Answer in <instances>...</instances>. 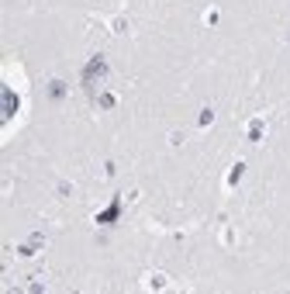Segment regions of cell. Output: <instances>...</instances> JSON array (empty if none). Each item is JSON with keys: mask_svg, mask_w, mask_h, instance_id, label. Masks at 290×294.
I'll use <instances>...</instances> for the list:
<instances>
[{"mask_svg": "<svg viewBox=\"0 0 290 294\" xmlns=\"http://www.w3.org/2000/svg\"><path fill=\"white\" fill-rule=\"evenodd\" d=\"M259 135H263V121H252V128H249V138H252V142H259Z\"/></svg>", "mask_w": 290, "mask_h": 294, "instance_id": "cell-4", "label": "cell"}, {"mask_svg": "<svg viewBox=\"0 0 290 294\" xmlns=\"http://www.w3.org/2000/svg\"><path fill=\"white\" fill-rule=\"evenodd\" d=\"M49 94H52V100H62L69 90H66V83H62V80H52V83H49Z\"/></svg>", "mask_w": 290, "mask_h": 294, "instance_id": "cell-2", "label": "cell"}, {"mask_svg": "<svg viewBox=\"0 0 290 294\" xmlns=\"http://www.w3.org/2000/svg\"><path fill=\"white\" fill-rule=\"evenodd\" d=\"M214 121V111H211V107H204V111H200V125H211Z\"/></svg>", "mask_w": 290, "mask_h": 294, "instance_id": "cell-5", "label": "cell"}, {"mask_svg": "<svg viewBox=\"0 0 290 294\" xmlns=\"http://www.w3.org/2000/svg\"><path fill=\"white\" fill-rule=\"evenodd\" d=\"M149 284H152V287H163V284H166V277H163V274H156V277H149Z\"/></svg>", "mask_w": 290, "mask_h": 294, "instance_id": "cell-6", "label": "cell"}, {"mask_svg": "<svg viewBox=\"0 0 290 294\" xmlns=\"http://www.w3.org/2000/svg\"><path fill=\"white\" fill-rule=\"evenodd\" d=\"M242 173H245V163H235V166H232V176H228V183H238V180H242Z\"/></svg>", "mask_w": 290, "mask_h": 294, "instance_id": "cell-3", "label": "cell"}, {"mask_svg": "<svg viewBox=\"0 0 290 294\" xmlns=\"http://www.w3.org/2000/svg\"><path fill=\"white\" fill-rule=\"evenodd\" d=\"M118 211H121V201H114V204L107 208L104 215H97V225H107V222H114V218H118Z\"/></svg>", "mask_w": 290, "mask_h": 294, "instance_id": "cell-1", "label": "cell"}]
</instances>
